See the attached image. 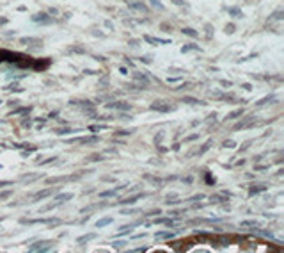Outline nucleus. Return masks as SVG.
<instances>
[{
	"mask_svg": "<svg viewBox=\"0 0 284 253\" xmlns=\"http://www.w3.org/2000/svg\"><path fill=\"white\" fill-rule=\"evenodd\" d=\"M0 62H16L18 66H32L34 59L29 55H23L18 52H7V50H0Z\"/></svg>",
	"mask_w": 284,
	"mask_h": 253,
	"instance_id": "nucleus-1",
	"label": "nucleus"
},
{
	"mask_svg": "<svg viewBox=\"0 0 284 253\" xmlns=\"http://www.w3.org/2000/svg\"><path fill=\"white\" fill-rule=\"evenodd\" d=\"M151 109L153 111H158V112H169L170 105L169 103H165L163 100H156V102H153L151 103Z\"/></svg>",
	"mask_w": 284,
	"mask_h": 253,
	"instance_id": "nucleus-2",
	"label": "nucleus"
},
{
	"mask_svg": "<svg viewBox=\"0 0 284 253\" xmlns=\"http://www.w3.org/2000/svg\"><path fill=\"white\" fill-rule=\"evenodd\" d=\"M108 109H121V111H130L132 109V103L128 102H114V103H107Z\"/></svg>",
	"mask_w": 284,
	"mask_h": 253,
	"instance_id": "nucleus-3",
	"label": "nucleus"
},
{
	"mask_svg": "<svg viewBox=\"0 0 284 253\" xmlns=\"http://www.w3.org/2000/svg\"><path fill=\"white\" fill-rule=\"evenodd\" d=\"M128 7L130 9H135V11H146L148 7L140 2V0H133V2H128Z\"/></svg>",
	"mask_w": 284,
	"mask_h": 253,
	"instance_id": "nucleus-4",
	"label": "nucleus"
},
{
	"mask_svg": "<svg viewBox=\"0 0 284 253\" xmlns=\"http://www.w3.org/2000/svg\"><path fill=\"white\" fill-rule=\"evenodd\" d=\"M20 43H23V45H34V46H39L43 41L39 38H21L20 39Z\"/></svg>",
	"mask_w": 284,
	"mask_h": 253,
	"instance_id": "nucleus-5",
	"label": "nucleus"
},
{
	"mask_svg": "<svg viewBox=\"0 0 284 253\" xmlns=\"http://www.w3.org/2000/svg\"><path fill=\"white\" fill-rule=\"evenodd\" d=\"M32 20H34V21H44V23H50V21H52V20L48 18L46 13H39V14H36V16H32Z\"/></svg>",
	"mask_w": 284,
	"mask_h": 253,
	"instance_id": "nucleus-6",
	"label": "nucleus"
},
{
	"mask_svg": "<svg viewBox=\"0 0 284 253\" xmlns=\"http://www.w3.org/2000/svg\"><path fill=\"white\" fill-rule=\"evenodd\" d=\"M73 194L71 193H62V194H57L55 196V201L57 203H62V201H66V200H71Z\"/></svg>",
	"mask_w": 284,
	"mask_h": 253,
	"instance_id": "nucleus-7",
	"label": "nucleus"
},
{
	"mask_svg": "<svg viewBox=\"0 0 284 253\" xmlns=\"http://www.w3.org/2000/svg\"><path fill=\"white\" fill-rule=\"evenodd\" d=\"M73 141H80V143H98L99 141V137H96V136H93V137H82V139H73Z\"/></svg>",
	"mask_w": 284,
	"mask_h": 253,
	"instance_id": "nucleus-8",
	"label": "nucleus"
},
{
	"mask_svg": "<svg viewBox=\"0 0 284 253\" xmlns=\"http://www.w3.org/2000/svg\"><path fill=\"white\" fill-rule=\"evenodd\" d=\"M52 194V189H44V191H39V193H36L34 194V198L36 200H39V198H46V196H50Z\"/></svg>",
	"mask_w": 284,
	"mask_h": 253,
	"instance_id": "nucleus-9",
	"label": "nucleus"
},
{
	"mask_svg": "<svg viewBox=\"0 0 284 253\" xmlns=\"http://www.w3.org/2000/svg\"><path fill=\"white\" fill-rule=\"evenodd\" d=\"M183 34H187V36H190V38H197V36H199V32H195V30H194V29H190V27L183 29Z\"/></svg>",
	"mask_w": 284,
	"mask_h": 253,
	"instance_id": "nucleus-10",
	"label": "nucleus"
},
{
	"mask_svg": "<svg viewBox=\"0 0 284 253\" xmlns=\"http://www.w3.org/2000/svg\"><path fill=\"white\" fill-rule=\"evenodd\" d=\"M139 198H140V194H137V196H132V198H126V200H123L121 203H123V205H132V203H135V201H137Z\"/></svg>",
	"mask_w": 284,
	"mask_h": 253,
	"instance_id": "nucleus-11",
	"label": "nucleus"
},
{
	"mask_svg": "<svg viewBox=\"0 0 284 253\" xmlns=\"http://www.w3.org/2000/svg\"><path fill=\"white\" fill-rule=\"evenodd\" d=\"M156 237L158 239H170V237H174V234L172 232H160V234H156Z\"/></svg>",
	"mask_w": 284,
	"mask_h": 253,
	"instance_id": "nucleus-12",
	"label": "nucleus"
},
{
	"mask_svg": "<svg viewBox=\"0 0 284 253\" xmlns=\"http://www.w3.org/2000/svg\"><path fill=\"white\" fill-rule=\"evenodd\" d=\"M108 223H112V217H105V219L98 221V223H96V226L99 228V226H105V225H108Z\"/></svg>",
	"mask_w": 284,
	"mask_h": 253,
	"instance_id": "nucleus-13",
	"label": "nucleus"
},
{
	"mask_svg": "<svg viewBox=\"0 0 284 253\" xmlns=\"http://www.w3.org/2000/svg\"><path fill=\"white\" fill-rule=\"evenodd\" d=\"M242 114H243V109H238V111H234V112H231V114L227 116V119H234V118L242 116Z\"/></svg>",
	"mask_w": 284,
	"mask_h": 253,
	"instance_id": "nucleus-14",
	"label": "nucleus"
},
{
	"mask_svg": "<svg viewBox=\"0 0 284 253\" xmlns=\"http://www.w3.org/2000/svg\"><path fill=\"white\" fill-rule=\"evenodd\" d=\"M123 187H117V189H110V191H105V193H101V196L105 198V196H112V194H115L117 191H121Z\"/></svg>",
	"mask_w": 284,
	"mask_h": 253,
	"instance_id": "nucleus-15",
	"label": "nucleus"
},
{
	"mask_svg": "<svg viewBox=\"0 0 284 253\" xmlns=\"http://www.w3.org/2000/svg\"><path fill=\"white\" fill-rule=\"evenodd\" d=\"M96 235L94 234H89V235H84V237H80L78 239V242H87V241H91V239H94Z\"/></svg>",
	"mask_w": 284,
	"mask_h": 253,
	"instance_id": "nucleus-16",
	"label": "nucleus"
},
{
	"mask_svg": "<svg viewBox=\"0 0 284 253\" xmlns=\"http://www.w3.org/2000/svg\"><path fill=\"white\" fill-rule=\"evenodd\" d=\"M229 13H231V14H234V18H242V16H243V14H242L238 9H234V7H231V9H229Z\"/></svg>",
	"mask_w": 284,
	"mask_h": 253,
	"instance_id": "nucleus-17",
	"label": "nucleus"
},
{
	"mask_svg": "<svg viewBox=\"0 0 284 253\" xmlns=\"http://www.w3.org/2000/svg\"><path fill=\"white\" fill-rule=\"evenodd\" d=\"M190 50H197V46L188 45V46H183V48H181V52H183V54H185V52H190Z\"/></svg>",
	"mask_w": 284,
	"mask_h": 253,
	"instance_id": "nucleus-18",
	"label": "nucleus"
},
{
	"mask_svg": "<svg viewBox=\"0 0 284 253\" xmlns=\"http://www.w3.org/2000/svg\"><path fill=\"white\" fill-rule=\"evenodd\" d=\"M69 50H71V52H78V54H84V52H85V50H84L82 46H71Z\"/></svg>",
	"mask_w": 284,
	"mask_h": 253,
	"instance_id": "nucleus-19",
	"label": "nucleus"
},
{
	"mask_svg": "<svg viewBox=\"0 0 284 253\" xmlns=\"http://www.w3.org/2000/svg\"><path fill=\"white\" fill-rule=\"evenodd\" d=\"M57 134H69V132H75V130H71V128H60V130H55Z\"/></svg>",
	"mask_w": 284,
	"mask_h": 253,
	"instance_id": "nucleus-20",
	"label": "nucleus"
},
{
	"mask_svg": "<svg viewBox=\"0 0 284 253\" xmlns=\"http://www.w3.org/2000/svg\"><path fill=\"white\" fill-rule=\"evenodd\" d=\"M256 225H258L256 221H243L242 223V226H256Z\"/></svg>",
	"mask_w": 284,
	"mask_h": 253,
	"instance_id": "nucleus-21",
	"label": "nucleus"
},
{
	"mask_svg": "<svg viewBox=\"0 0 284 253\" xmlns=\"http://www.w3.org/2000/svg\"><path fill=\"white\" fill-rule=\"evenodd\" d=\"M261 191H265L263 185H259V187H256V189H250V194H254V193H261Z\"/></svg>",
	"mask_w": 284,
	"mask_h": 253,
	"instance_id": "nucleus-22",
	"label": "nucleus"
},
{
	"mask_svg": "<svg viewBox=\"0 0 284 253\" xmlns=\"http://www.w3.org/2000/svg\"><path fill=\"white\" fill-rule=\"evenodd\" d=\"M151 4H153V7H158V9H163V5L158 2V0H151Z\"/></svg>",
	"mask_w": 284,
	"mask_h": 253,
	"instance_id": "nucleus-23",
	"label": "nucleus"
},
{
	"mask_svg": "<svg viewBox=\"0 0 284 253\" xmlns=\"http://www.w3.org/2000/svg\"><path fill=\"white\" fill-rule=\"evenodd\" d=\"M226 32H234V25H233V23H229L226 27Z\"/></svg>",
	"mask_w": 284,
	"mask_h": 253,
	"instance_id": "nucleus-24",
	"label": "nucleus"
},
{
	"mask_svg": "<svg viewBox=\"0 0 284 253\" xmlns=\"http://www.w3.org/2000/svg\"><path fill=\"white\" fill-rule=\"evenodd\" d=\"M183 102H188V103H197L199 100H195V98H183Z\"/></svg>",
	"mask_w": 284,
	"mask_h": 253,
	"instance_id": "nucleus-25",
	"label": "nucleus"
},
{
	"mask_svg": "<svg viewBox=\"0 0 284 253\" xmlns=\"http://www.w3.org/2000/svg\"><path fill=\"white\" fill-rule=\"evenodd\" d=\"M11 194V191H5V193H0V200H4V198H7V196Z\"/></svg>",
	"mask_w": 284,
	"mask_h": 253,
	"instance_id": "nucleus-26",
	"label": "nucleus"
},
{
	"mask_svg": "<svg viewBox=\"0 0 284 253\" xmlns=\"http://www.w3.org/2000/svg\"><path fill=\"white\" fill-rule=\"evenodd\" d=\"M281 14H282V11H277V13H275V14H273V18H275V20H281V18H282V16H281Z\"/></svg>",
	"mask_w": 284,
	"mask_h": 253,
	"instance_id": "nucleus-27",
	"label": "nucleus"
},
{
	"mask_svg": "<svg viewBox=\"0 0 284 253\" xmlns=\"http://www.w3.org/2000/svg\"><path fill=\"white\" fill-rule=\"evenodd\" d=\"M224 146H229V148H234V143H233V141H226V143H224Z\"/></svg>",
	"mask_w": 284,
	"mask_h": 253,
	"instance_id": "nucleus-28",
	"label": "nucleus"
},
{
	"mask_svg": "<svg viewBox=\"0 0 284 253\" xmlns=\"http://www.w3.org/2000/svg\"><path fill=\"white\" fill-rule=\"evenodd\" d=\"M0 23H7V18H0Z\"/></svg>",
	"mask_w": 284,
	"mask_h": 253,
	"instance_id": "nucleus-29",
	"label": "nucleus"
},
{
	"mask_svg": "<svg viewBox=\"0 0 284 253\" xmlns=\"http://www.w3.org/2000/svg\"><path fill=\"white\" fill-rule=\"evenodd\" d=\"M174 4H178V5H181V4H183V0H176Z\"/></svg>",
	"mask_w": 284,
	"mask_h": 253,
	"instance_id": "nucleus-30",
	"label": "nucleus"
}]
</instances>
